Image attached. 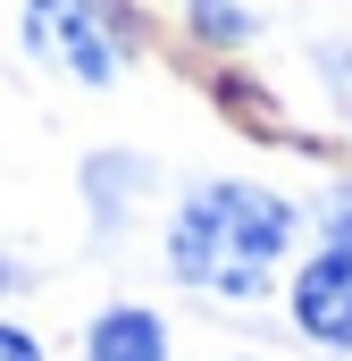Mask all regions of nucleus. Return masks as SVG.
<instances>
[{"mask_svg": "<svg viewBox=\"0 0 352 361\" xmlns=\"http://www.w3.org/2000/svg\"><path fill=\"white\" fill-rule=\"evenodd\" d=\"M302 235V210L268 185H201L184 210H176L168 261L184 286L201 294H227V302H252L277 286V261L294 252Z\"/></svg>", "mask_w": 352, "mask_h": 361, "instance_id": "f257e3e1", "label": "nucleus"}, {"mask_svg": "<svg viewBox=\"0 0 352 361\" xmlns=\"http://www.w3.org/2000/svg\"><path fill=\"white\" fill-rule=\"evenodd\" d=\"M25 42H34V59L68 68L76 85H109L126 68V42L101 0H25Z\"/></svg>", "mask_w": 352, "mask_h": 361, "instance_id": "f03ea898", "label": "nucleus"}, {"mask_svg": "<svg viewBox=\"0 0 352 361\" xmlns=\"http://www.w3.org/2000/svg\"><path fill=\"white\" fill-rule=\"evenodd\" d=\"M294 319H302V336H319V345H352V202H336V219H327V244L302 261L294 277Z\"/></svg>", "mask_w": 352, "mask_h": 361, "instance_id": "7ed1b4c3", "label": "nucleus"}, {"mask_svg": "<svg viewBox=\"0 0 352 361\" xmlns=\"http://www.w3.org/2000/svg\"><path fill=\"white\" fill-rule=\"evenodd\" d=\"M84 361H168V336H160V319H151V311L118 302V311H101V319H92Z\"/></svg>", "mask_w": 352, "mask_h": 361, "instance_id": "20e7f679", "label": "nucleus"}, {"mask_svg": "<svg viewBox=\"0 0 352 361\" xmlns=\"http://www.w3.org/2000/svg\"><path fill=\"white\" fill-rule=\"evenodd\" d=\"M0 361H42V345H34L25 328H8V319H0Z\"/></svg>", "mask_w": 352, "mask_h": 361, "instance_id": "39448f33", "label": "nucleus"}]
</instances>
